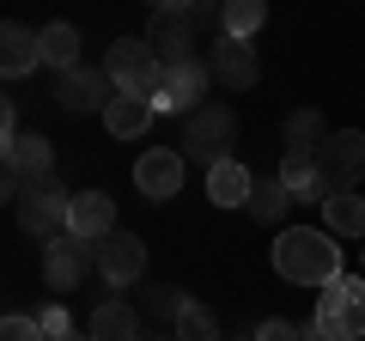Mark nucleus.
Here are the masks:
<instances>
[{
  "mask_svg": "<svg viewBox=\"0 0 365 341\" xmlns=\"http://www.w3.org/2000/svg\"><path fill=\"white\" fill-rule=\"evenodd\" d=\"M232 141H237V110L220 104V98H207V104L195 110V116H182V158L189 165H225L232 158Z\"/></svg>",
  "mask_w": 365,
  "mask_h": 341,
  "instance_id": "obj_3",
  "label": "nucleus"
},
{
  "mask_svg": "<svg viewBox=\"0 0 365 341\" xmlns=\"http://www.w3.org/2000/svg\"><path fill=\"white\" fill-rule=\"evenodd\" d=\"M67 341H91V329H79V335H67Z\"/></svg>",
  "mask_w": 365,
  "mask_h": 341,
  "instance_id": "obj_32",
  "label": "nucleus"
},
{
  "mask_svg": "<svg viewBox=\"0 0 365 341\" xmlns=\"http://www.w3.org/2000/svg\"><path fill=\"white\" fill-rule=\"evenodd\" d=\"M317 329L329 341H359L365 335V275H341L335 287L317 292Z\"/></svg>",
  "mask_w": 365,
  "mask_h": 341,
  "instance_id": "obj_6",
  "label": "nucleus"
},
{
  "mask_svg": "<svg viewBox=\"0 0 365 341\" xmlns=\"http://www.w3.org/2000/svg\"><path fill=\"white\" fill-rule=\"evenodd\" d=\"M170 335H177V341H220V317H213L207 305L189 299V305H182V317L170 323Z\"/></svg>",
  "mask_w": 365,
  "mask_h": 341,
  "instance_id": "obj_26",
  "label": "nucleus"
},
{
  "mask_svg": "<svg viewBox=\"0 0 365 341\" xmlns=\"http://www.w3.org/2000/svg\"><path fill=\"white\" fill-rule=\"evenodd\" d=\"M250 335H256V341H304V335H299V323H287V317H262Z\"/></svg>",
  "mask_w": 365,
  "mask_h": 341,
  "instance_id": "obj_30",
  "label": "nucleus"
},
{
  "mask_svg": "<svg viewBox=\"0 0 365 341\" xmlns=\"http://www.w3.org/2000/svg\"><path fill=\"white\" fill-rule=\"evenodd\" d=\"M104 73L116 86V98H153L158 104V86H165V61L153 55L146 37H116L104 55Z\"/></svg>",
  "mask_w": 365,
  "mask_h": 341,
  "instance_id": "obj_4",
  "label": "nucleus"
},
{
  "mask_svg": "<svg viewBox=\"0 0 365 341\" xmlns=\"http://www.w3.org/2000/svg\"><path fill=\"white\" fill-rule=\"evenodd\" d=\"M207 86H213V73H207V61H201V55L165 67V86H158V116H195V110L207 104Z\"/></svg>",
  "mask_w": 365,
  "mask_h": 341,
  "instance_id": "obj_8",
  "label": "nucleus"
},
{
  "mask_svg": "<svg viewBox=\"0 0 365 341\" xmlns=\"http://www.w3.org/2000/svg\"><path fill=\"white\" fill-rule=\"evenodd\" d=\"M86 263H91V244H79L73 232L49 238L43 244V287L67 305V292H79V280H86Z\"/></svg>",
  "mask_w": 365,
  "mask_h": 341,
  "instance_id": "obj_12",
  "label": "nucleus"
},
{
  "mask_svg": "<svg viewBox=\"0 0 365 341\" xmlns=\"http://www.w3.org/2000/svg\"><path fill=\"white\" fill-rule=\"evenodd\" d=\"M153 116H158L153 98H116V104L104 110V128H110V141H140V134L153 128Z\"/></svg>",
  "mask_w": 365,
  "mask_h": 341,
  "instance_id": "obj_20",
  "label": "nucleus"
},
{
  "mask_svg": "<svg viewBox=\"0 0 365 341\" xmlns=\"http://www.w3.org/2000/svg\"><path fill=\"white\" fill-rule=\"evenodd\" d=\"M359 275H365V244H359Z\"/></svg>",
  "mask_w": 365,
  "mask_h": 341,
  "instance_id": "obj_34",
  "label": "nucleus"
},
{
  "mask_svg": "<svg viewBox=\"0 0 365 341\" xmlns=\"http://www.w3.org/2000/svg\"><path fill=\"white\" fill-rule=\"evenodd\" d=\"M13 213L25 232L37 238H61L67 232V213H73V189L61 183V177H37V183H25L13 195Z\"/></svg>",
  "mask_w": 365,
  "mask_h": 341,
  "instance_id": "obj_5",
  "label": "nucleus"
},
{
  "mask_svg": "<svg viewBox=\"0 0 365 341\" xmlns=\"http://www.w3.org/2000/svg\"><path fill=\"white\" fill-rule=\"evenodd\" d=\"M31 67H43V37L25 31V25H6V31H0V73L25 79Z\"/></svg>",
  "mask_w": 365,
  "mask_h": 341,
  "instance_id": "obj_17",
  "label": "nucleus"
},
{
  "mask_svg": "<svg viewBox=\"0 0 365 341\" xmlns=\"http://www.w3.org/2000/svg\"><path fill=\"white\" fill-rule=\"evenodd\" d=\"M207 73L220 79V86H232V92H250L262 79V61H256V49H250L244 37H220L207 49Z\"/></svg>",
  "mask_w": 365,
  "mask_h": 341,
  "instance_id": "obj_14",
  "label": "nucleus"
},
{
  "mask_svg": "<svg viewBox=\"0 0 365 341\" xmlns=\"http://www.w3.org/2000/svg\"><path fill=\"white\" fill-rule=\"evenodd\" d=\"M182 177H189V158H182L177 146H146V153L134 158V189H140L146 201L182 195Z\"/></svg>",
  "mask_w": 365,
  "mask_h": 341,
  "instance_id": "obj_11",
  "label": "nucleus"
},
{
  "mask_svg": "<svg viewBox=\"0 0 365 341\" xmlns=\"http://www.w3.org/2000/svg\"><path fill=\"white\" fill-rule=\"evenodd\" d=\"M37 177H55V146L43 141V134L6 141V201H13L25 183H37Z\"/></svg>",
  "mask_w": 365,
  "mask_h": 341,
  "instance_id": "obj_13",
  "label": "nucleus"
},
{
  "mask_svg": "<svg viewBox=\"0 0 365 341\" xmlns=\"http://www.w3.org/2000/svg\"><path fill=\"white\" fill-rule=\"evenodd\" d=\"M91 341H140L146 335V323H140V311H134L128 299H98V311H91Z\"/></svg>",
  "mask_w": 365,
  "mask_h": 341,
  "instance_id": "obj_16",
  "label": "nucleus"
},
{
  "mask_svg": "<svg viewBox=\"0 0 365 341\" xmlns=\"http://www.w3.org/2000/svg\"><path fill=\"white\" fill-rule=\"evenodd\" d=\"M280 141H287V153H304V158H317V153L329 146V122L317 116L311 104H304V110H292V116L280 122Z\"/></svg>",
  "mask_w": 365,
  "mask_h": 341,
  "instance_id": "obj_21",
  "label": "nucleus"
},
{
  "mask_svg": "<svg viewBox=\"0 0 365 341\" xmlns=\"http://www.w3.org/2000/svg\"><path fill=\"white\" fill-rule=\"evenodd\" d=\"M201 25H220V6H195V0H170V6H153V19H146V43H153V55L165 67L189 61L195 55V31Z\"/></svg>",
  "mask_w": 365,
  "mask_h": 341,
  "instance_id": "obj_2",
  "label": "nucleus"
},
{
  "mask_svg": "<svg viewBox=\"0 0 365 341\" xmlns=\"http://www.w3.org/2000/svg\"><path fill=\"white\" fill-rule=\"evenodd\" d=\"M116 104V86H110L104 67H73V73H55V110H67V116H104V110Z\"/></svg>",
  "mask_w": 365,
  "mask_h": 341,
  "instance_id": "obj_9",
  "label": "nucleus"
},
{
  "mask_svg": "<svg viewBox=\"0 0 365 341\" xmlns=\"http://www.w3.org/2000/svg\"><path fill=\"white\" fill-rule=\"evenodd\" d=\"M274 275L292 287H335L341 280V244L323 225H287L274 238Z\"/></svg>",
  "mask_w": 365,
  "mask_h": 341,
  "instance_id": "obj_1",
  "label": "nucleus"
},
{
  "mask_svg": "<svg viewBox=\"0 0 365 341\" xmlns=\"http://www.w3.org/2000/svg\"><path fill=\"white\" fill-rule=\"evenodd\" d=\"M91 268H98V280L104 287H134V280L146 275V244L134 232H110L104 244H91Z\"/></svg>",
  "mask_w": 365,
  "mask_h": 341,
  "instance_id": "obj_10",
  "label": "nucleus"
},
{
  "mask_svg": "<svg viewBox=\"0 0 365 341\" xmlns=\"http://www.w3.org/2000/svg\"><path fill=\"white\" fill-rule=\"evenodd\" d=\"M67 232H73L79 244H104V238L116 232V201H110L104 189H86V195H73V213H67Z\"/></svg>",
  "mask_w": 365,
  "mask_h": 341,
  "instance_id": "obj_15",
  "label": "nucleus"
},
{
  "mask_svg": "<svg viewBox=\"0 0 365 341\" xmlns=\"http://www.w3.org/2000/svg\"><path fill=\"white\" fill-rule=\"evenodd\" d=\"M317 170H323L329 195H353V189L365 183V134L359 128H335L329 146L317 153Z\"/></svg>",
  "mask_w": 365,
  "mask_h": 341,
  "instance_id": "obj_7",
  "label": "nucleus"
},
{
  "mask_svg": "<svg viewBox=\"0 0 365 341\" xmlns=\"http://www.w3.org/2000/svg\"><path fill=\"white\" fill-rule=\"evenodd\" d=\"M37 323H43V335H49V341H67V335H79V323L67 317V305H61V299H55V305H43V311H37Z\"/></svg>",
  "mask_w": 365,
  "mask_h": 341,
  "instance_id": "obj_28",
  "label": "nucleus"
},
{
  "mask_svg": "<svg viewBox=\"0 0 365 341\" xmlns=\"http://www.w3.org/2000/svg\"><path fill=\"white\" fill-rule=\"evenodd\" d=\"M250 195H256V177L237 158H225V165L207 170V201L213 208H250Z\"/></svg>",
  "mask_w": 365,
  "mask_h": 341,
  "instance_id": "obj_18",
  "label": "nucleus"
},
{
  "mask_svg": "<svg viewBox=\"0 0 365 341\" xmlns=\"http://www.w3.org/2000/svg\"><path fill=\"white\" fill-rule=\"evenodd\" d=\"M37 37H43V67H55V73H73V67H86V61H79V31L67 25V19L43 25Z\"/></svg>",
  "mask_w": 365,
  "mask_h": 341,
  "instance_id": "obj_22",
  "label": "nucleus"
},
{
  "mask_svg": "<svg viewBox=\"0 0 365 341\" xmlns=\"http://www.w3.org/2000/svg\"><path fill=\"white\" fill-rule=\"evenodd\" d=\"M268 25V6H262V0H225L220 6V37H256V31Z\"/></svg>",
  "mask_w": 365,
  "mask_h": 341,
  "instance_id": "obj_25",
  "label": "nucleus"
},
{
  "mask_svg": "<svg viewBox=\"0 0 365 341\" xmlns=\"http://www.w3.org/2000/svg\"><path fill=\"white\" fill-rule=\"evenodd\" d=\"M220 341H256V335H220Z\"/></svg>",
  "mask_w": 365,
  "mask_h": 341,
  "instance_id": "obj_33",
  "label": "nucleus"
},
{
  "mask_svg": "<svg viewBox=\"0 0 365 341\" xmlns=\"http://www.w3.org/2000/svg\"><path fill=\"white\" fill-rule=\"evenodd\" d=\"M250 220L256 225H280L292 213V195H287V183H280V177H256V195H250Z\"/></svg>",
  "mask_w": 365,
  "mask_h": 341,
  "instance_id": "obj_24",
  "label": "nucleus"
},
{
  "mask_svg": "<svg viewBox=\"0 0 365 341\" xmlns=\"http://www.w3.org/2000/svg\"><path fill=\"white\" fill-rule=\"evenodd\" d=\"M140 341H177V335H165V329H146V335Z\"/></svg>",
  "mask_w": 365,
  "mask_h": 341,
  "instance_id": "obj_31",
  "label": "nucleus"
},
{
  "mask_svg": "<svg viewBox=\"0 0 365 341\" xmlns=\"http://www.w3.org/2000/svg\"><path fill=\"white\" fill-rule=\"evenodd\" d=\"M182 305H189V299H182L177 287H158V280H153V287H140V317H158V323H177V317H182Z\"/></svg>",
  "mask_w": 365,
  "mask_h": 341,
  "instance_id": "obj_27",
  "label": "nucleus"
},
{
  "mask_svg": "<svg viewBox=\"0 0 365 341\" xmlns=\"http://www.w3.org/2000/svg\"><path fill=\"white\" fill-rule=\"evenodd\" d=\"M0 341H49V335H43V323H37V317L13 311L6 323H0Z\"/></svg>",
  "mask_w": 365,
  "mask_h": 341,
  "instance_id": "obj_29",
  "label": "nucleus"
},
{
  "mask_svg": "<svg viewBox=\"0 0 365 341\" xmlns=\"http://www.w3.org/2000/svg\"><path fill=\"white\" fill-rule=\"evenodd\" d=\"M323 232L329 238H365V195H329L323 201Z\"/></svg>",
  "mask_w": 365,
  "mask_h": 341,
  "instance_id": "obj_23",
  "label": "nucleus"
},
{
  "mask_svg": "<svg viewBox=\"0 0 365 341\" xmlns=\"http://www.w3.org/2000/svg\"><path fill=\"white\" fill-rule=\"evenodd\" d=\"M274 177L287 183V195H292V201H329V183H323V170H317V158H304V153H287Z\"/></svg>",
  "mask_w": 365,
  "mask_h": 341,
  "instance_id": "obj_19",
  "label": "nucleus"
}]
</instances>
